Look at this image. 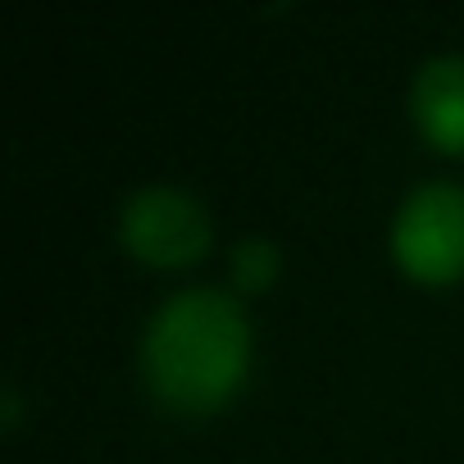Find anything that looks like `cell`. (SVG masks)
<instances>
[{"label":"cell","mask_w":464,"mask_h":464,"mask_svg":"<svg viewBox=\"0 0 464 464\" xmlns=\"http://www.w3.org/2000/svg\"><path fill=\"white\" fill-rule=\"evenodd\" d=\"M141 369L155 396L178 410L223 401L246 369L242 305L218 287H187L169 296L146 324Z\"/></svg>","instance_id":"cell-1"},{"label":"cell","mask_w":464,"mask_h":464,"mask_svg":"<svg viewBox=\"0 0 464 464\" xmlns=\"http://www.w3.org/2000/svg\"><path fill=\"white\" fill-rule=\"evenodd\" d=\"M414 119L437 141L459 150L464 146V55H432L414 73Z\"/></svg>","instance_id":"cell-4"},{"label":"cell","mask_w":464,"mask_h":464,"mask_svg":"<svg viewBox=\"0 0 464 464\" xmlns=\"http://www.w3.org/2000/svg\"><path fill=\"white\" fill-rule=\"evenodd\" d=\"M14 414H19V396H14V387L5 382V423H14Z\"/></svg>","instance_id":"cell-6"},{"label":"cell","mask_w":464,"mask_h":464,"mask_svg":"<svg viewBox=\"0 0 464 464\" xmlns=\"http://www.w3.org/2000/svg\"><path fill=\"white\" fill-rule=\"evenodd\" d=\"M119 232L132 246V256H141L150 265H182L205 246L209 218H205L200 200L187 196L182 187L150 182V187H137L123 200Z\"/></svg>","instance_id":"cell-3"},{"label":"cell","mask_w":464,"mask_h":464,"mask_svg":"<svg viewBox=\"0 0 464 464\" xmlns=\"http://www.w3.org/2000/svg\"><path fill=\"white\" fill-rule=\"evenodd\" d=\"M392 251L419 278L459 274L464 269V187L419 182L392 218Z\"/></svg>","instance_id":"cell-2"},{"label":"cell","mask_w":464,"mask_h":464,"mask_svg":"<svg viewBox=\"0 0 464 464\" xmlns=\"http://www.w3.org/2000/svg\"><path fill=\"white\" fill-rule=\"evenodd\" d=\"M274 269H278V251H274V242H265V237H242L237 246H232V278H237L242 287H265L269 278H274Z\"/></svg>","instance_id":"cell-5"}]
</instances>
